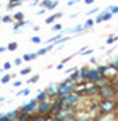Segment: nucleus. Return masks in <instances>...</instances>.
<instances>
[{
    "instance_id": "1",
    "label": "nucleus",
    "mask_w": 118,
    "mask_h": 121,
    "mask_svg": "<svg viewBox=\"0 0 118 121\" xmlns=\"http://www.w3.org/2000/svg\"><path fill=\"white\" fill-rule=\"evenodd\" d=\"M97 107H99V112H100L99 116L113 115V113L117 112V102H115L113 99H102V100L97 103Z\"/></svg>"
},
{
    "instance_id": "2",
    "label": "nucleus",
    "mask_w": 118,
    "mask_h": 121,
    "mask_svg": "<svg viewBox=\"0 0 118 121\" xmlns=\"http://www.w3.org/2000/svg\"><path fill=\"white\" fill-rule=\"evenodd\" d=\"M74 89H76V82L71 81V79L68 78L66 81L57 84V92H55V97H63V95H66L68 92H73Z\"/></svg>"
},
{
    "instance_id": "3",
    "label": "nucleus",
    "mask_w": 118,
    "mask_h": 121,
    "mask_svg": "<svg viewBox=\"0 0 118 121\" xmlns=\"http://www.w3.org/2000/svg\"><path fill=\"white\" fill-rule=\"evenodd\" d=\"M62 99H63V103L66 107H78V103L81 102V94L73 91V92H68L66 95H63Z\"/></svg>"
},
{
    "instance_id": "4",
    "label": "nucleus",
    "mask_w": 118,
    "mask_h": 121,
    "mask_svg": "<svg viewBox=\"0 0 118 121\" xmlns=\"http://www.w3.org/2000/svg\"><path fill=\"white\" fill-rule=\"evenodd\" d=\"M99 95L100 99H113L115 95V86L113 84H104V86H99Z\"/></svg>"
},
{
    "instance_id": "5",
    "label": "nucleus",
    "mask_w": 118,
    "mask_h": 121,
    "mask_svg": "<svg viewBox=\"0 0 118 121\" xmlns=\"http://www.w3.org/2000/svg\"><path fill=\"white\" fill-rule=\"evenodd\" d=\"M50 107H52V102L47 99V100H42V102H37V108L36 112L41 113L44 118H49V113H50Z\"/></svg>"
},
{
    "instance_id": "6",
    "label": "nucleus",
    "mask_w": 118,
    "mask_h": 121,
    "mask_svg": "<svg viewBox=\"0 0 118 121\" xmlns=\"http://www.w3.org/2000/svg\"><path fill=\"white\" fill-rule=\"evenodd\" d=\"M36 108H37V100H36V99H32V100H29L27 103L21 105V108H19V110H21V112H26V113H29V115H31V113L36 112Z\"/></svg>"
},
{
    "instance_id": "7",
    "label": "nucleus",
    "mask_w": 118,
    "mask_h": 121,
    "mask_svg": "<svg viewBox=\"0 0 118 121\" xmlns=\"http://www.w3.org/2000/svg\"><path fill=\"white\" fill-rule=\"evenodd\" d=\"M113 18V15L110 13L109 10L105 8L104 11H100L99 15H97V18L94 19V23H102V21H110V19Z\"/></svg>"
},
{
    "instance_id": "8",
    "label": "nucleus",
    "mask_w": 118,
    "mask_h": 121,
    "mask_svg": "<svg viewBox=\"0 0 118 121\" xmlns=\"http://www.w3.org/2000/svg\"><path fill=\"white\" fill-rule=\"evenodd\" d=\"M91 86L89 87H86V89H82V94H86V95H89V97H92V95H99V86L94 82H89Z\"/></svg>"
},
{
    "instance_id": "9",
    "label": "nucleus",
    "mask_w": 118,
    "mask_h": 121,
    "mask_svg": "<svg viewBox=\"0 0 118 121\" xmlns=\"http://www.w3.org/2000/svg\"><path fill=\"white\" fill-rule=\"evenodd\" d=\"M58 3H60V0H42V2H39V5H42L47 10H55L58 7Z\"/></svg>"
},
{
    "instance_id": "10",
    "label": "nucleus",
    "mask_w": 118,
    "mask_h": 121,
    "mask_svg": "<svg viewBox=\"0 0 118 121\" xmlns=\"http://www.w3.org/2000/svg\"><path fill=\"white\" fill-rule=\"evenodd\" d=\"M62 16H63V13H62V11H57V13H54V15H50L49 18H45V23H47V24H52L55 19L62 18Z\"/></svg>"
},
{
    "instance_id": "11",
    "label": "nucleus",
    "mask_w": 118,
    "mask_h": 121,
    "mask_svg": "<svg viewBox=\"0 0 118 121\" xmlns=\"http://www.w3.org/2000/svg\"><path fill=\"white\" fill-rule=\"evenodd\" d=\"M45 92H47V95H49L50 99H54V97H55V92H57V84H50V86L45 89Z\"/></svg>"
},
{
    "instance_id": "12",
    "label": "nucleus",
    "mask_w": 118,
    "mask_h": 121,
    "mask_svg": "<svg viewBox=\"0 0 118 121\" xmlns=\"http://www.w3.org/2000/svg\"><path fill=\"white\" fill-rule=\"evenodd\" d=\"M54 48V45L50 44V45H47V47H44V48H41V50H37L36 53H37V56H41V55H45V53H49L50 50Z\"/></svg>"
},
{
    "instance_id": "13",
    "label": "nucleus",
    "mask_w": 118,
    "mask_h": 121,
    "mask_svg": "<svg viewBox=\"0 0 118 121\" xmlns=\"http://www.w3.org/2000/svg\"><path fill=\"white\" fill-rule=\"evenodd\" d=\"M47 99H49V95H47L45 89L44 91H39V94H37V97H36L37 102H42V100H47Z\"/></svg>"
},
{
    "instance_id": "14",
    "label": "nucleus",
    "mask_w": 118,
    "mask_h": 121,
    "mask_svg": "<svg viewBox=\"0 0 118 121\" xmlns=\"http://www.w3.org/2000/svg\"><path fill=\"white\" fill-rule=\"evenodd\" d=\"M82 31H84L82 24H78V26H74L73 29H68V34H79V32H82Z\"/></svg>"
},
{
    "instance_id": "15",
    "label": "nucleus",
    "mask_w": 118,
    "mask_h": 121,
    "mask_svg": "<svg viewBox=\"0 0 118 121\" xmlns=\"http://www.w3.org/2000/svg\"><path fill=\"white\" fill-rule=\"evenodd\" d=\"M70 79H71V81H74V82H79V81H81V74H79V69L73 71L71 76H70Z\"/></svg>"
},
{
    "instance_id": "16",
    "label": "nucleus",
    "mask_w": 118,
    "mask_h": 121,
    "mask_svg": "<svg viewBox=\"0 0 118 121\" xmlns=\"http://www.w3.org/2000/svg\"><path fill=\"white\" fill-rule=\"evenodd\" d=\"M18 115H19V108H18V110H13V112H8V113H7L8 120H18Z\"/></svg>"
},
{
    "instance_id": "17",
    "label": "nucleus",
    "mask_w": 118,
    "mask_h": 121,
    "mask_svg": "<svg viewBox=\"0 0 118 121\" xmlns=\"http://www.w3.org/2000/svg\"><path fill=\"white\" fill-rule=\"evenodd\" d=\"M21 58H23V61H31V60L37 58V53H24Z\"/></svg>"
},
{
    "instance_id": "18",
    "label": "nucleus",
    "mask_w": 118,
    "mask_h": 121,
    "mask_svg": "<svg viewBox=\"0 0 118 121\" xmlns=\"http://www.w3.org/2000/svg\"><path fill=\"white\" fill-rule=\"evenodd\" d=\"M87 66H82V68H79V74H81V81H84L86 82V74H87Z\"/></svg>"
},
{
    "instance_id": "19",
    "label": "nucleus",
    "mask_w": 118,
    "mask_h": 121,
    "mask_svg": "<svg viewBox=\"0 0 118 121\" xmlns=\"http://www.w3.org/2000/svg\"><path fill=\"white\" fill-rule=\"evenodd\" d=\"M92 26H94V19H92V18L86 19L84 24H82V28H84V29H89V28H92Z\"/></svg>"
},
{
    "instance_id": "20",
    "label": "nucleus",
    "mask_w": 118,
    "mask_h": 121,
    "mask_svg": "<svg viewBox=\"0 0 118 121\" xmlns=\"http://www.w3.org/2000/svg\"><path fill=\"white\" fill-rule=\"evenodd\" d=\"M11 18L15 19V21H21V19H24V15H23L21 11H16V13H15V15H13Z\"/></svg>"
},
{
    "instance_id": "21",
    "label": "nucleus",
    "mask_w": 118,
    "mask_h": 121,
    "mask_svg": "<svg viewBox=\"0 0 118 121\" xmlns=\"http://www.w3.org/2000/svg\"><path fill=\"white\" fill-rule=\"evenodd\" d=\"M115 40H118V36H110V37H107L105 44L107 45H112V44H115Z\"/></svg>"
},
{
    "instance_id": "22",
    "label": "nucleus",
    "mask_w": 118,
    "mask_h": 121,
    "mask_svg": "<svg viewBox=\"0 0 118 121\" xmlns=\"http://www.w3.org/2000/svg\"><path fill=\"white\" fill-rule=\"evenodd\" d=\"M37 81H39V74H32V76H31V78L26 81V82H27V84H36Z\"/></svg>"
},
{
    "instance_id": "23",
    "label": "nucleus",
    "mask_w": 118,
    "mask_h": 121,
    "mask_svg": "<svg viewBox=\"0 0 118 121\" xmlns=\"http://www.w3.org/2000/svg\"><path fill=\"white\" fill-rule=\"evenodd\" d=\"M107 10H109L112 15H117L118 13V5H110V7H107Z\"/></svg>"
},
{
    "instance_id": "24",
    "label": "nucleus",
    "mask_w": 118,
    "mask_h": 121,
    "mask_svg": "<svg viewBox=\"0 0 118 121\" xmlns=\"http://www.w3.org/2000/svg\"><path fill=\"white\" fill-rule=\"evenodd\" d=\"M107 66H109V68H112V69H115V71H118V60H115V61H110V63H107Z\"/></svg>"
},
{
    "instance_id": "25",
    "label": "nucleus",
    "mask_w": 118,
    "mask_h": 121,
    "mask_svg": "<svg viewBox=\"0 0 118 121\" xmlns=\"http://www.w3.org/2000/svg\"><path fill=\"white\" fill-rule=\"evenodd\" d=\"M18 48V44L16 42H10L8 45H7V50H10V52H13V50H16Z\"/></svg>"
},
{
    "instance_id": "26",
    "label": "nucleus",
    "mask_w": 118,
    "mask_h": 121,
    "mask_svg": "<svg viewBox=\"0 0 118 121\" xmlns=\"http://www.w3.org/2000/svg\"><path fill=\"white\" fill-rule=\"evenodd\" d=\"M62 29H63V26H62L60 23H57V24H54V26H52V31H54V32H60Z\"/></svg>"
},
{
    "instance_id": "27",
    "label": "nucleus",
    "mask_w": 118,
    "mask_h": 121,
    "mask_svg": "<svg viewBox=\"0 0 118 121\" xmlns=\"http://www.w3.org/2000/svg\"><path fill=\"white\" fill-rule=\"evenodd\" d=\"M29 94H31V91H29V89H23V91H19L18 94H16V95H18V97H21V95H29Z\"/></svg>"
},
{
    "instance_id": "28",
    "label": "nucleus",
    "mask_w": 118,
    "mask_h": 121,
    "mask_svg": "<svg viewBox=\"0 0 118 121\" xmlns=\"http://www.w3.org/2000/svg\"><path fill=\"white\" fill-rule=\"evenodd\" d=\"M31 42L32 44H42V39L39 37V36H34V37H31Z\"/></svg>"
},
{
    "instance_id": "29",
    "label": "nucleus",
    "mask_w": 118,
    "mask_h": 121,
    "mask_svg": "<svg viewBox=\"0 0 118 121\" xmlns=\"http://www.w3.org/2000/svg\"><path fill=\"white\" fill-rule=\"evenodd\" d=\"M10 79H11V74H5L3 78H2V81H0V82H2V84H7V82H10Z\"/></svg>"
},
{
    "instance_id": "30",
    "label": "nucleus",
    "mask_w": 118,
    "mask_h": 121,
    "mask_svg": "<svg viewBox=\"0 0 118 121\" xmlns=\"http://www.w3.org/2000/svg\"><path fill=\"white\" fill-rule=\"evenodd\" d=\"M10 68H11V63H10V61H5V63H3V68H2V71H8Z\"/></svg>"
},
{
    "instance_id": "31",
    "label": "nucleus",
    "mask_w": 118,
    "mask_h": 121,
    "mask_svg": "<svg viewBox=\"0 0 118 121\" xmlns=\"http://www.w3.org/2000/svg\"><path fill=\"white\" fill-rule=\"evenodd\" d=\"M19 74H23V76L31 74V68H24V69H21V71H19Z\"/></svg>"
},
{
    "instance_id": "32",
    "label": "nucleus",
    "mask_w": 118,
    "mask_h": 121,
    "mask_svg": "<svg viewBox=\"0 0 118 121\" xmlns=\"http://www.w3.org/2000/svg\"><path fill=\"white\" fill-rule=\"evenodd\" d=\"M2 21H3V23H11V21H13V18H11V16H8V15H5V16L2 18Z\"/></svg>"
},
{
    "instance_id": "33",
    "label": "nucleus",
    "mask_w": 118,
    "mask_h": 121,
    "mask_svg": "<svg viewBox=\"0 0 118 121\" xmlns=\"http://www.w3.org/2000/svg\"><path fill=\"white\" fill-rule=\"evenodd\" d=\"M91 52H92L91 48H84V50H81V53H79V55H89Z\"/></svg>"
},
{
    "instance_id": "34",
    "label": "nucleus",
    "mask_w": 118,
    "mask_h": 121,
    "mask_svg": "<svg viewBox=\"0 0 118 121\" xmlns=\"http://www.w3.org/2000/svg\"><path fill=\"white\" fill-rule=\"evenodd\" d=\"M97 11H99V8H97V7H94V8H91L89 11H87V15H94V13H97Z\"/></svg>"
},
{
    "instance_id": "35",
    "label": "nucleus",
    "mask_w": 118,
    "mask_h": 121,
    "mask_svg": "<svg viewBox=\"0 0 118 121\" xmlns=\"http://www.w3.org/2000/svg\"><path fill=\"white\" fill-rule=\"evenodd\" d=\"M78 2H79V0H70V2H68V7H73V5H76Z\"/></svg>"
},
{
    "instance_id": "36",
    "label": "nucleus",
    "mask_w": 118,
    "mask_h": 121,
    "mask_svg": "<svg viewBox=\"0 0 118 121\" xmlns=\"http://www.w3.org/2000/svg\"><path fill=\"white\" fill-rule=\"evenodd\" d=\"M8 120V116H7V113H3V115H0V121H7Z\"/></svg>"
},
{
    "instance_id": "37",
    "label": "nucleus",
    "mask_w": 118,
    "mask_h": 121,
    "mask_svg": "<svg viewBox=\"0 0 118 121\" xmlns=\"http://www.w3.org/2000/svg\"><path fill=\"white\" fill-rule=\"evenodd\" d=\"M29 5H32V7H36V5H39V0H32Z\"/></svg>"
},
{
    "instance_id": "38",
    "label": "nucleus",
    "mask_w": 118,
    "mask_h": 121,
    "mask_svg": "<svg viewBox=\"0 0 118 121\" xmlns=\"http://www.w3.org/2000/svg\"><path fill=\"white\" fill-rule=\"evenodd\" d=\"M21 61H23V58H16L15 60V65H21Z\"/></svg>"
},
{
    "instance_id": "39",
    "label": "nucleus",
    "mask_w": 118,
    "mask_h": 121,
    "mask_svg": "<svg viewBox=\"0 0 118 121\" xmlns=\"http://www.w3.org/2000/svg\"><path fill=\"white\" fill-rule=\"evenodd\" d=\"M63 65H65L63 61H62V63H58V65H57V69H63Z\"/></svg>"
},
{
    "instance_id": "40",
    "label": "nucleus",
    "mask_w": 118,
    "mask_h": 121,
    "mask_svg": "<svg viewBox=\"0 0 118 121\" xmlns=\"http://www.w3.org/2000/svg\"><path fill=\"white\" fill-rule=\"evenodd\" d=\"M45 11H47V8H44V7H42V8L39 10V15H44V13H45Z\"/></svg>"
},
{
    "instance_id": "41",
    "label": "nucleus",
    "mask_w": 118,
    "mask_h": 121,
    "mask_svg": "<svg viewBox=\"0 0 118 121\" xmlns=\"http://www.w3.org/2000/svg\"><path fill=\"white\" fill-rule=\"evenodd\" d=\"M13 86H15V87H19V86H21V81H15Z\"/></svg>"
},
{
    "instance_id": "42",
    "label": "nucleus",
    "mask_w": 118,
    "mask_h": 121,
    "mask_svg": "<svg viewBox=\"0 0 118 121\" xmlns=\"http://www.w3.org/2000/svg\"><path fill=\"white\" fill-rule=\"evenodd\" d=\"M113 99H117V100H118V87H115V95H113Z\"/></svg>"
},
{
    "instance_id": "43",
    "label": "nucleus",
    "mask_w": 118,
    "mask_h": 121,
    "mask_svg": "<svg viewBox=\"0 0 118 121\" xmlns=\"http://www.w3.org/2000/svg\"><path fill=\"white\" fill-rule=\"evenodd\" d=\"M89 61H91L92 65H97V60H95V58H94V56H92V58H91V60H89Z\"/></svg>"
},
{
    "instance_id": "44",
    "label": "nucleus",
    "mask_w": 118,
    "mask_h": 121,
    "mask_svg": "<svg viewBox=\"0 0 118 121\" xmlns=\"http://www.w3.org/2000/svg\"><path fill=\"white\" fill-rule=\"evenodd\" d=\"M84 3H87V5H91V3H94V0H82Z\"/></svg>"
},
{
    "instance_id": "45",
    "label": "nucleus",
    "mask_w": 118,
    "mask_h": 121,
    "mask_svg": "<svg viewBox=\"0 0 118 121\" xmlns=\"http://www.w3.org/2000/svg\"><path fill=\"white\" fill-rule=\"evenodd\" d=\"M5 50H7V47H0V53H3Z\"/></svg>"
},
{
    "instance_id": "46",
    "label": "nucleus",
    "mask_w": 118,
    "mask_h": 121,
    "mask_svg": "<svg viewBox=\"0 0 118 121\" xmlns=\"http://www.w3.org/2000/svg\"><path fill=\"white\" fill-rule=\"evenodd\" d=\"M10 2H21V0H10Z\"/></svg>"
}]
</instances>
